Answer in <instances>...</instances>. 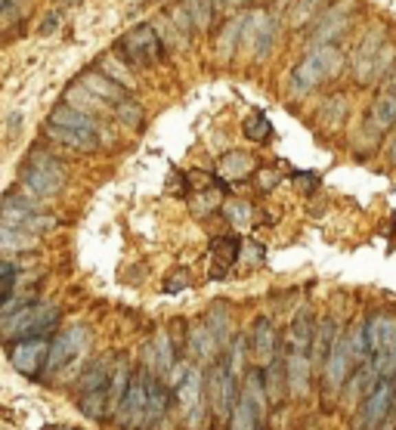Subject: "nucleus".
Here are the masks:
<instances>
[{
	"mask_svg": "<svg viewBox=\"0 0 396 430\" xmlns=\"http://www.w3.org/2000/svg\"><path fill=\"white\" fill-rule=\"evenodd\" d=\"M204 322H208V328L214 331V337H217V343H220V350L226 353V347L232 343V337H235L232 306H229L226 300H214V304H210V310L204 313Z\"/></svg>",
	"mask_w": 396,
	"mask_h": 430,
	"instance_id": "a878e982",
	"label": "nucleus"
},
{
	"mask_svg": "<svg viewBox=\"0 0 396 430\" xmlns=\"http://www.w3.org/2000/svg\"><path fill=\"white\" fill-rule=\"evenodd\" d=\"M59 220L47 214L34 199L25 192H10L0 201V226H12V229H25L31 236H43V232L56 229Z\"/></svg>",
	"mask_w": 396,
	"mask_h": 430,
	"instance_id": "9d476101",
	"label": "nucleus"
},
{
	"mask_svg": "<svg viewBox=\"0 0 396 430\" xmlns=\"http://www.w3.org/2000/svg\"><path fill=\"white\" fill-rule=\"evenodd\" d=\"M241 41L251 47L254 59L263 63L266 56L272 53L278 41V19L270 13V10H260V13L245 16V28H241Z\"/></svg>",
	"mask_w": 396,
	"mask_h": 430,
	"instance_id": "dca6fc26",
	"label": "nucleus"
},
{
	"mask_svg": "<svg viewBox=\"0 0 396 430\" xmlns=\"http://www.w3.org/2000/svg\"><path fill=\"white\" fill-rule=\"evenodd\" d=\"M65 106H72V109H80V112H87V115H93V118H102V115H111V106L109 102H102L99 96H93L87 87H80L78 81L72 84V87L65 90Z\"/></svg>",
	"mask_w": 396,
	"mask_h": 430,
	"instance_id": "7c9ffc66",
	"label": "nucleus"
},
{
	"mask_svg": "<svg viewBox=\"0 0 396 430\" xmlns=\"http://www.w3.org/2000/svg\"><path fill=\"white\" fill-rule=\"evenodd\" d=\"M167 19L177 25V32H179V38L189 44V38L195 34V22H192V16H189V10L183 7V3H177V7H170L167 10Z\"/></svg>",
	"mask_w": 396,
	"mask_h": 430,
	"instance_id": "79ce46f5",
	"label": "nucleus"
},
{
	"mask_svg": "<svg viewBox=\"0 0 396 430\" xmlns=\"http://www.w3.org/2000/svg\"><path fill=\"white\" fill-rule=\"evenodd\" d=\"M260 3H276V0H260Z\"/></svg>",
	"mask_w": 396,
	"mask_h": 430,
	"instance_id": "4d7b16f0",
	"label": "nucleus"
},
{
	"mask_svg": "<svg viewBox=\"0 0 396 430\" xmlns=\"http://www.w3.org/2000/svg\"><path fill=\"white\" fill-rule=\"evenodd\" d=\"M353 372H356V362H353V356H350L346 335H340L338 343L331 347V353H328L325 365L319 368V396H322V405H325V409H331V405L344 396V387H346V381H350Z\"/></svg>",
	"mask_w": 396,
	"mask_h": 430,
	"instance_id": "9b49d317",
	"label": "nucleus"
},
{
	"mask_svg": "<svg viewBox=\"0 0 396 430\" xmlns=\"http://www.w3.org/2000/svg\"><path fill=\"white\" fill-rule=\"evenodd\" d=\"M384 158H387V164H393V168H396V137L387 143V149H384Z\"/></svg>",
	"mask_w": 396,
	"mask_h": 430,
	"instance_id": "603ef678",
	"label": "nucleus"
},
{
	"mask_svg": "<svg viewBox=\"0 0 396 430\" xmlns=\"http://www.w3.org/2000/svg\"><path fill=\"white\" fill-rule=\"evenodd\" d=\"M285 372H288V396L297 399V403H307L313 396V390L319 387V372L313 365V356L309 353H297V350H288L285 356Z\"/></svg>",
	"mask_w": 396,
	"mask_h": 430,
	"instance_id": "f3484780",
	"label": "nucleus"
},
{
	"mask_svg": "<svg viewBox=\"0 0 396 430\" xmlns=\"http://www.w3.org/2000/svg\"><path fill=\"white\" fill-rule=\"evenodd\" d=\"M239 384L241 378H235L229 372L226 359H214L204 368V399H208V418L214 421L217 430H226L229 415H232V405L239 399Z\"/></svg>",
	"mask_w": 396,
	"mask_h": 430,
	"instance_id": "39448f33",
	"label": "nucleus"
},
{
	"mask_svg": "<svg viewBox=\"0 0 396 430\" xmlns=\"http://www.w3.org/2000/svg\"><path fill=\"white\" fill-rule=\"evenodd\" d=\"M59 306L47 297H34L25 306H19L10 316H0V341L3 343H16L22 337H37V335H50L53 337L59 331Z\"/></svg>",
	"mask_w": 396,
	"mask_h": 430,
	"instance_id": "20e7f679",
	"label": "nucleus"
},
{
	"mask_svg": "<svg viewBox=\"0 0 396 430\" xmlns=\"http://www.w3.org/2000/svg\"><path fill=\"white\" fill-rule=\"evenodd\" d=\"M192 285V275H189V269H177V273H170L164 279V285H161V291L164 294H179V291H186V288Z\"/></svg>",
	"mask_w": 396,
	"mask_h": 430,
	"instance_id": "a18cd8bd",
	"label": "nucleus"
},
{
	"mask_svg": "<svg viewBox=\"0 0 396 430\" xmlns=\"http://www.w3.org/2000/svg\"><path fill=\"white\" fill-rule=\"evenodd\" d=\"M43 133H47V139H53V143L74 149V152H99V146H102V133L65 131V127H53V124H43Z\"/></svg>",
	"mask_w": 396,
	"mask_h": 430,
	"instance_id": "bb28decb",
	"label": "nucleus"
},
{
	"mask_svg": "<svg viewBox=\"0 0 396 430\" xmlns=\"http://www.w3.org/2000/svg\"><path fill=\"white\" fill-rule=\"evenodd\" d=\"M183 7L189 10V16H192V22H195L198 34H208L210 28H214L217 16H220L217 0H183Z\"/></svg>",
	"mask_w": 396,
	"mask_h": 430,
	"instance_id": "72a5a7b5",
	"label": "nucleus"
},
{
	"mask_svg": "<svg viewBox=\"0 0 396 430\" xmlns=\"http://www.w3.org/2000/svg\"><path fill=\"white\" fill-rule=\"evenodd\" d=\"M393 411H396V381H381L356 409L353 430H381Z\"/></svg>",
	"mask_w": 396,
	"mask_h": 430,
	"instance_id": "4468645a",
	"label": "nucleus"
},
{
	"mask_svg": "<svg viewBox=\"0 0 396 430\" xmlns=\"http://www.w3.org/2000/svg\"><path fill=\"white\" fill-rule=\"evenodd\" d=\"M78 411L90 421H109L111 409H109V390H93L78 396Z\"/></svg>",
	"mask_w": 396,
	"mask_h": 430,
	"instance_id": "f704fd0d",
	"label": "nucleus"
},
{
	"mask_svg": "<svg viewBox=\"0 0 396 430\" xmlns=\"http://www.w3.org/2000/svg\"><path fill=\"white\" fill-rule=\"evenodd\" d=\"M173 396L177 409L183 411V427L186 430H201L208 421V399H204V368L189 362L183 374L173 381Z\"/></svg>",
	"mask_w": 396,
	"mask_h": 430,
	"instance_id": "1a4fd4ad",
	"label": "nucleus"
},
{
	"mask_svg": "<svg viewBox=\"0 0 396 430\" xmlns=\"http://www.w3.org/2000/svg\"><path fill=\"white\" fill-rule=\"evenodd\" d=\"M220 13H235L239 7H245V0H217Z\"/></svg>",
	"mask_w": 396,
	"mask_h": 430,
	"instance_id": "3c124183",
	"label": "nucleus"
},
{
	"mask_svg": "<svg viewBox=\"0 0 396 430\" xmlns=\"http://www.w3.org/2000/svg\"><path fill=\"white\" fill-rule=\"evenodd\" d=\"M241 133H245L251 143H270L272 139V124L263 112H254L241 121Z\"/></svg>",
	"mask_w": 396,
	"mask_h": 430,
	"instance_id": "ea45409f",
	"label": "nucleus"
},
{
	"mask_svg": "<svg viewBox=\"0 0 396 430\" xmlns=\"http://www.w3.org/2000/svg\"><path fill=\"white\" fill-rule=\"evenodd\" d=\"M68 186V168L59 155L47 149H31L25 164L19 168V192H25L34 201H47L62 195V189Z\"/></svg>",
	"mask_w": 396,
	"mask_h": 430,
	"instance_id": "f03ea898",
	"label": "nucleus"
},
{
	"mask_svg": "<svg viewBox=\"0 0 396 430\" xmlns=\"http://www.w3.org/2000/svg\"><path fill=\"white\" fill-rule=\"evenodd\" d=\"M346 115H350V100H346L344 93H334L319 106L316 121H319L322 131H340L344 121H346Z\"/></svg>",
	"mask_w": 396,
	"mask_h": 430,
	"instance_id": "c756f323",
	"label": "nucleus"
},
{
	"mask_svg": "<svg viewBox=\"0 0 396 430\" xmlns=\"http://www.w3.org/2000/svg\"><path fill=\"white\" fill-rule=\"evenodd\" d=\"M359 16V0H331L307 28V41L309 47H322V44H338L350 34V28L356 25Z\"/></svg>",
	"mask_w": 396,
	"mask_h": 430,
	"instance_id": "6e6552de",
	"label": "nucleus"
},
{
	"mask_svg": "<svg viewBox=\"0 0 396 430\" xmlns=\"http://www.w3.org/2000/svg\"><path fill=\"white\" fill-rule=\"evenodd\" d=\"M266 257V248L260 242H254V238H248V242H241V254H239V263L241 267H260Z\"/></svg>",
	"mask_w": 396,
	"mask_h": 430,
	"instance_id": "37998d69",
	"label": "nucleus"
},
{
	"mask_svg": "<svg viewBox=\"0 0 396 430\" xmlns=\"http://www.w3.org/2000/svg\"><path fill=\"white\" fill-rule=\"evenodd\" d=\"M223 217L229 220V226H235V229H248L254 220V207L248 205V201L235 199V201H226L223 205Z\"/></svg>",
	"mask_w": 396,
	"mask_h": 430,
	"instance_id": "a19ab883",
	"label": "nucleus"
},
{
	"mask_svg": "<svg viewBox=\"0 0 396 430\" xmlns=\"http://www.w3.org/2000/svg\"><path fill=\"white\" fill-rule=\"evenodd\" d=\"M384 87H387V90H393V93H396V69H393V75H390L387 81H384Z\"/></svg>",
	"mask_w": 396,
	"mask_h": 430,
	"instance_id": "864d4df0",
	"label": "nucleus"
},
{
	"mask_svg": "<svg viewBox=\"0 0 396 430\" xmlns=\"http://www.w3.org/2000/svg\"><path fill=\"white\" fill-rule=\"evenodd\" d=\"M146 411H148V372L142 365L133 368V381L127 387V396L111 415V424L118 430H146Z\"/></svg>",
	"mask_w": 396,
	"mask_h": 430,
	"instance_id": "f8f14e48",
	"label": "nucleus"
},
{
	"mask_svg": "<svg viewBox=\"0 0 396 430\" xmlns=\"http://www.w3.org/2000/svg\"><path fill=\"white\" fill-rule=\"evenodd\" d=\"M28 251H37V236L12 229V226H0V257H19Z\"/></svg>",
	"mask_w": 396,
	"mask_h": 430,
	"instance_id": "473e14b6",
	"label": "nucleus"
},
{
	"mask_svg": "<svg viewBox=\"0 0 396 430\" xmlns=\"http://www.w3.org/2000/svg\"><path fill=\"white\" fill-rule=\"evenodd\" d=\"M217 174H220L223 183H241V180H248V177L257 174V161H254V155H248V152L232 149V152H226V155L220 158Z\"/></svg>",
	"mask_w": 396,
	"mask_h": 430,
	"instance_id": "cd10ccee",
	"label": "nucleus"
},
{
	"mask_svg": "<svg viewBox=\"0 0 396 430\" xmlns=\"http://www.w3.org/2000/svg\"><path fill=\"white\" fill-rule=\"evenodd\" d=\"M387 28L377 22V25H371L368 32L362 34V41L356 44V50H353V78H356L359 87H368V84H375V69H377V56H381L384 44H387Z\"/></svg>",
	"mask_w": 396,
	"mask_h": 430,
	"instance_id": "2eb2a0df",
	"label": "nucleus"
},
{
	"mask_svg": "<svg viewBox=\"0 0 396 430\" xmlns=\"http://www.w3.org/2000/svg\"><path fill=\"white\" fill-rule=\"evenodd\" d=\"M186 186L195 189V192H201V189L217 186V177L208 174V170H186Z\"/></svg>",
	"mask_w": 396,
	"mask_h": 430,
	"instance_id": "49530a36",
	"label": "nucleus"
},
{
	"mask_svg": "<svg viewBox=\"0 0 396 430\" xmlns=\"http://www.w3.org/2000/svg\"><path fill=\"white\" fill-rule=\"evenodd\" d=\"M111 115H115L127 131H140V127L146 124V109H142V102L133 100V96H127L124 102H118V106L111 109Z\"/></svg>",
	"mask_w": 396,
	"mask_h": 430,
	"instance_id": "e433bc0d",
	"label": "nucleus"
},
{
	"mask_svg": "<svg viewBox=\"0 0 396 430\" xmlns=\"http://www.w3.org/2000/svg\"><path fill=\"white\" fill-rule=\"evenodd\" d=\"M346 69V53L338 44H322L309 47L288 71V93L294 100H307L309 93L322 87L328 81H338Z\"/></svg>",
	"mask_w": 396,
	"mask_h": 430,
	"instance_id": "f257e3e1",
	"label": "nucleus"
},
{
	"mask_svg": "<svg viewBox=\"0 0 396 430\" xmlns=\"http://www.w3.org/2000/svg\"><path fill=\"white\" fill-rule=\"evenodd\" d=\"M278 183H282V170L278 168H257V174H254V186L260 192H272Z\"/></svg>",
	"mask_w": 396,
	"mask_h": 430,
	"instance_id": "c03bdc74",
	"label": "nucleus"
},
{
	"mask_svg": "<svg viewBox=\"0 0 396 430\" xmlns=\"http://www.w3.org/2000/svg\"><path fill=\"white\" fill-rule=\"evenodd\" d=\"M316 325H319V319H316L313 306H297V313L291 316V325H288V350H297V353H309L313 350V337H316Z\"/></svg>",
	"mask_w": 396,
	"mask_h": 430,
	"instance_id": "4be33fe9",
	"label": "nucleus"
},
{
	"mask_svg": "<svg viewBox=\"0 0 396 430\" xmlns=\"http://www.w3.org/2000/svg\"><path fill=\"white\" fill-rule=\"evenodd\" d=\"M241 242L245 238L239 232H226V236H214L208 245L210 251V269H208V279L210 282H220L229 269L239 263V254H241Z\"/></svg>",
	"mask_w": 396,
	"mask_h": 430,
	"instance_id": "aec40b11",
	"label": "nucleus"
},
{
	"mask_svg": "<svg viewBox=\"0 0 396 430\" xmlns=\"http://www.w3.org/2000/svg\"><path fill=\"white\" fill-rule=\"evenodd\" d=\"M270 396L263 387V368L248 365L239 384V399L232 405L226 430H270Z\"/></svg>",
	"mask_w": 396,
	"mask_h": 430,
	"instance_id": "7ed1b4c3",
	"label": "nucleus"
},
{
	"mask_svg": "<svg viewBox=\"0 0 396 430\" xmlns=\"http://www.w3.org/2000/svg\"><path fill=\"white\" fill-rule=\"evenodd\" d=\"M115 56L127 63L130 69H155L164 59V41H161L158 28L140 22L127 34H121L115 44Z\"/></svg>",
	"mask_w": 396,
	"mask_h": 430,
	"instance_id": "423d86ee",
	"label": "nucleus"
},
{
	"mask_svg": "<svg viewBox=\"0 0 396 430\" xmlns=\"http://www.w3.org/2000/svg\"><path fill=\"white\" fill-rule=\"evenodd\" d=\"M248 343H251V356L254 365H270L276 356H282V337H278L276 325H272L270 316H257L251 325V335H248Z\"/></svg>",
	"mask_w": 396,
	"mask_h": 430,
	"instance_id": "a211bd4d",
	"label": "nucleus"
},
{
	"mask_svg": "<svg viewBox=\"0 0 396 430\" xmlns=\"http://www.w3.org/2000/svg\"><path fill=\"white\" fill-rule=\"evenodd\" d=\"M78 84H80V87H87V90H90L93 96H99L102 102H109L111 109H115L118 102H124V100L130 96V90H124L118 81H111V78L105 75V71H99L96 65H93V69H87L84 75L78 78Z\"/></svg>",
	"mask_w": 396,
	"mask_h": 430,
	"instance_id": "b1692460",
	"label": "nucleus"
},
{
	"mask_svg": "<svg viewBox=\"0 0 396 430\" xmlns=\"http://www.w3.org/2000/svg\"><path fill=\"white\" fill-rule=\"evenodd\" d=\"M12 273H22V269H19V263H12L10 257H0V282H3L6 275H12Z\"/></svg>",
	"mask_w": 396,
	"mask_h": 430,
	"instance_id": "8fccbe9b",
	"label": "nucleus"
},
{
	"mask_svg": "<svg viewBox=\"0 0 396 430\" xmlns=\"http://www.w3.org/2000/svg\"><path fill=\"white\" fill-rule=\"evenodd\" d=\"M186 353H189V362H195V365H201V368L208 365V362H214V359H220L223 356L220 343H217L214 331L208 328L204 316L195 319V322L186 328Z\"/></svg>",
	"mask_w": 396,
	"mask_h": 430,
	"instance_id": "6ab92c4d",
	"label": "nucleus"
},
{
	"mask_svg": "<svg viewBox=\"0 0 396 430\" xmlns=\"http://www.w3.org/2000/svg\"><path fill=\"white\" fill-rule=\"evenodd\" d=\"M59 25H62V10L56 7V10H50V13L43 16V22L37 25V34H41V38H50V34H53Z\"/></svg>",
	"mask_w": 396,
	"mask_h": 430,
	"instance_id": "de8ad7c7",
	"label": "nucleus"
},
{
	"mask_svg": "<svg viewBox=\"0 0 396 430\" xmlns=\"http://www.w3.org/2000/svg\"><path fill=\"white\" fill-rule=\"evenodd\" d=\"M241 28H245V19H232L220 34H217V53H220L223 63L235 56V47L241 44Z\"/></svg>",
	"mask_w": 396,
	"mask_h": 430,
	"instance_id": "58836bf2",
	"label": "nucleus"
},
{
	"mask_svg": "<svg viewBox=\"0 0 396 430\" xmlns=\"http://www.w3.org/2000/svg\"><path fill=\"white\" fill-rule=\"evenodd\" d=\"M263 387H266V396H270L272 411L285 403L288 396V372H285V356H276L270 365H263Z\"/></svg>",
	"mask_w": 396,
	"mask_h": 430,
	"instance_id": "c85d7f7f",
	"label": "nucleus"
},
{
	"mask_svg": "<svg viewBox=\"0 0 396 430\" xmlns=\"http://www.w3.org/2000/svg\"><path fill=\"white\" fill-rule=\"evenodd\" d=\"M0 430H3V427H0Z\"/></svg>",
	"mask_w": 396,
	"mask_h": 430,
	"instance_id": "bf43d9fd",
	"label": "nucleus"
},
{
	"mask_svg": "<svg viewBox=\"0 0 396 430\" xmlns=\"http://www.w3.org/2000/svg\"><path fill=\"white\" fill-rule=\"evenodd\" d=\"M291 180H294L300 189H307V192H313V189L319 186V174H307V170H294Z\"/></svg>",
	"mask_w": 396,
	"mask_h": 430,
	"instance_id": "09e8293b",
	"label": "nucleus"
},
{
	"mask_svg": "<svg viewBox=\"0 0 396 430\" xmlns=\"http://www.w3.org/2000/svg\"><path fill=\"white\" fill-rule=\"evenodd\" d=\"M331 0H294L291 3V28H309V22L328 7Z\"/></svg>",
	"mask_w": 396,
	"mask_h": 430,
	"instance_id": "4c0bfd02",
	"label": "nucleus"
},
{
	"mask_svg": "<svg viewBox=\"0 0 396 430\" xmlns=\"http://www.w3.org/2000/svg\"><path fill=\"white\" fill-rule=\"evenodd\" d=\"M365 124L375 127L377 133H390L396 127V93L393 90H377L375 100L368 102V109H365Z\"/></svg>",
	"mask_w": 396,
	"mask_h": 430,
	"instance_id": "5701e85b",
	"label": "nucleus"
},
{
	"mask_svg": "<svg viewBox=\"0 0 396 430\" xmlns=\"http://www.w3.org/2000/svg\"><path fill=\"white\" fill-rule=\"evenodd\" d=\"M0 13H3V0H0Z\"/></svg>",
	"mask_w": 396,
	"mask_h": 430,
	"instance_id": "13d9d810",
	"label": "nucleus"
},
{
	"mask_svg": "<svg viewBox=\"0 0 396 430\" xmlns=\"http://www.w3.org/2000/svg\"><path fill=\"white\" fill-rule=\"evenodd\" d=\"M115 359H118V356H111V353H99V356H93V359L87 362L84 368H80V374H78V387H74V393H78V396H84V393H93V390H109V381H111V368H115Z\"/></svg>",
	"mask_w": 396,
	"mask_h": 430,
	"instance_id": "412c9836",
	"label": "nucleus"
},
{
	"mask_svg": "<svg viewBox=\"0 0 396 430\" xmlns=\"http://www.w3.org/2000/svg\"><path fill=\"white\" fill-rule=\"evenodd\" d=\"M223 192H226V186H223V180L217 177V186L201 189L198 195H192V214H195V217H204V214L220 211L223 207Z\"/></svg>",
	"mask_w": 396,
	"mask_h": 430,
	"instance_id": "c9c22d12",
	"label": "nucleus"
},
{
	"mask_svg": "<svg viewBox=\"0 0 396 430\" xmlns=\"http://www.w3.org/2000/svg\"><path fill=\"white\" fill-rule=\"evenodd\" d=\"M276 3H294V0H276Z\"/></svg>",
	"mask_w": 396,
	"mask_h": 430,
	"instance_id": "6e6d98bb",
	"label": "nucleus"
},
{
	"mask_svg": "<svg viewBox=\"0 0 396 430\" xmlns=\"http://www.w3.org/2000/svg\"><path fill=\"white\" fill-rule=\"evenodd\" d=\"M43 430H74V427H68V424H50V427H43Z\"/></svg>",
	"mask_w": 396,
	"mask_h": 430,
	"instance_id": "5fc2aeb1",
	"label": "nucleus"
},
{
	"mask_svg": "<svg viewBox=\"0 0 396 430\" xmlns=\"http://www.w3.org/2000/svg\"><path fill=\"white\" fill-rule=\"evenodd\" d=\"M90 353V328L87 325H68V328L56 331L53 343H50V359H47V372L43 381H53L59 374H65L68 368L80 365Z\"/></svg>",
	"mask_w": 396,
	"mask_h": 430,
	"instance_id": "0eeeda50",
	"label": "nucleus"
},
{
	"mask_svg": "<svg viewBox=\"0 0 396 430\" xmlns=\"http://www.w3.org/2000/svg\"><path fill=\"white\" fill-rule=\"evenodd\" d=\"M50 335H37V337H22L16 343H6V359L16 368L19 374H25L28 381H43L47 372V359H50Z\"/></svg>",
	"mask_w": 396,
	"mask_h": 430,
	"instance_id": "ddd939ff",
	"label": "nucleus"
},
{
	"mask_svg": "<svg viewBox=\"0 0 396 430\" xmlns=\"http://www.w3.org/2000/svg\"><path fill=\"white\" fill-rule=\"evenodd\" d=\"M47 124L53 127H65V131H84V133H102V124H99V118H93V115L80 112V109H72L65 106V102H59V106L50 112Z\"/></svg>",
	"mask_w": 396,
	"mask_h": 430,
	"instance_id": "393cba45",
	"label": "nucleus"
},
{
	"mask_svg": "<svg viewBox=\"0 0 396 430\" xmlns=\"http://www.w3.org/2000/svg\"><path fill=\"white\" fill-rule=\"evenodd\" d=\"M133 381V365H130L127 356H118L115 368H111V381H109V409L115 415V409L121 405V399L127 396V387Z\"/></svg>",
	"mask_w": 396,
	"mask_h": 430,
	"instance_id": "2f4dec72",
	"label": "nucleus"
}]
</instances>
